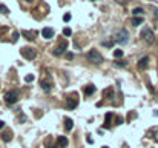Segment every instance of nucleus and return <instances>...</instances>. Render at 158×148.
<instances>
[{
  "instance_id": "nucleus-1",
  "label": "nucleus",
  "mask_w": 158,
  "mask_h": 148,
  "mask_svg": "<svg viewBox=\"0 0 158 148\" xmlns=\"http://www.w3.org/2000/svg\"><path fill=\"white\" fill-rule=\"evenodd\" d=\"M20 54H22L25 59L32 60V59H36V56H37V50L36 48H31V46H25V48L20 50Z\"/></svg>"
},
{
  "instance_id": "nucleus-2",
  "label": "nucleus",
  "mask_w": 158,
  "mask_h": 148,
  "mask_svg": "<svg viewBox=\"0 0 158 148\" xmlns=\"http://www.w3.org/2000/svg\"><path fill=\"white\" fill-rule=\"evenodd\" d=\"M114 40H115L117 43H126L127 40H129V32H127V29L121 28L118 32H117V36H115Z\"/></svg>"
},
{
  "instance_id": "nucleus-3",
  "label": "nucleus",
  "mask_w": 158,
  "mask_h": 148,
  "mask_svg": "<svg viewBox=\"0 0 158 148\" xmlns=\"http://www.w3.org/2000/svg\"><path fill=\"white\" fill-rule=\"evenodd\" d=\"M17 100H19V91L17 90H11L5 94V102L6 103L11 105V103H16Z\"/></svg>"
},
{
  "instance_id": "nucleus-4",
  "label": "nucleus",
  "mask_w": 158,
  "mask_h": 148,
  "mask_svg": "<svg viewBox=\"0 0 158 148\" xmlns=\"http://www.w3.org/2000/svg\"><path fill=\"white\" fill-rule=\"evenodd\" d=\"M88 59H89V62H92V63H101V60H103L101 54L97 50H91V51H89L88 52Z\"/></svg>"
},
{
  "instance_id": "nucleus-5",
  "label": "nucleus",
  "mask_w": 158,
  "mask_h": 148,
  "mask_svg": "<svg viewBox=\"0 0 158 148\" xmlns=\"http://www.w3.org/2000/svg\"><path fill=\"white\" fill-rule=\"evenodd\" d=\"M144 40H146L147 43H152L154 40H155V36H154V31L150 29V28H143V31H141V34H140Z\"/></svg>"
},
{
  "instance_id": "nucleus-6",
  "label": "nucleus",
  "mask_w": 158,
  "mask_h": 148,
  "mask_svg": "<svg viewBox=\"0 0 158 148\" xmlns=\"http://www.w3.org/2000/svg\"><path fill=\"white\" fill-rule=\"evenodd\" d=\"M77 105H78V96H77V94H72V96H69L66 99V106L69 110H74Z\"/></svg>"
},
{
  "instance_id": "nucleus-7",
  "label": "nucleus",
  "mask_w": 158,
  "mask_h": 148,
  "mask_svg": "<svg viewBox=\"0 0 158 148\" xmlns=\"http://www.w3.org/2000/svg\"><path fill=\"white\" fill-rule=\"evenodd\" d=\"M66 48H68V42H66V40H63V42H61V43L57 46V48H54L52 54H54V56H60L61 52H63V51L66 50Z\"/></svg>"
},
{
  "instance_id": "nucleus-8",
  "label": "nucleus",
  "mask_w": 158,
  "mask_h": 148,
  "mask_svg": "<svg viewBox=\"0 0 158 148\" xmlns=\"http://www.w3.org/2000/svg\"><path fill=\"white\" fill-rule=\"evenodd\" d=\"M42 36H43L45 39H51V37H54V29H52V28H43Z\"/></svg>"
},
{
  "instance_id": "nucleus-9",
  "label": "nucleus",
  "mask_w": 158,
  "mask_h": 148,
  "mask_svg": "<svg viewBox=\"0 0 158 148\" xmlns=\"http://www.w3.org/2000/svg\"><path fill=\"white\" fill-rule=\"evenodd\" d=\"M147 63H149V57L146 56V57L140 59V62H138V68H140V70H146V68H147Z\"/></svg>"
},
{
  "instance_id": "nucleus-10",
  "label": "nucleus",
  "mask_w": 158,
  "mask_h": 148,
  "mask_svg": "<svg viewBox=\"0 0 158 148\" xmlns=\"http://www.w3.org/2000/svg\"><path fill=\"white\" fill-rule=\"evenodd\" d=\"M40 85H42V88H43L45 91H51V88H52V83L48 82V80H42V82H40Z\"/></svg>"
},
{
  "instance_id": "nucleus-11",
  "label": "nucleus",
  "mask_w": 158,
  "mask_h": 148,
  "mask_svg": "<svg viewBox=\"0 0 158 148\" xmlns=\"http://www.w3.org/2000/svg\"><path fill=\"white\" fill-rule=\"evenodd\" d=\"M85 94H86V96H91V94H94L95 93V86L94 85H88V86H85Z\"/></svg>"
},
{
  "instance_id": "nucleus-12",
  "label": "nucleus",
  "mask_w": 158,
  "mask_h": 148,
  "mask_svg": "<svg viewBox=\"0 0 158 148\" xmlns=\"http://www.w3.org/2000/svg\"><path fill=\"white\" fill-rule=\"evenodd\" d=\"M57 142H58V147H60V148H65V147H68V139H66L65 136H60Z\"/></svg>"
},
{
  "instance_id": "nucleus-13",
  "label": "nucleus",
  "mask_w": 158,
  "mask_h": 148,
  "mask_svg": "<svg viewBox=\"0 0 158 148\" xmlns=\"http://www.w3.org/2000/svg\"><path fill=\"white\" fill-rule=\"evenodd\" d=\"M65 126H66V130H68V131H71V130H72V126H74V122H72V119L66 117V119H65Z\"/></svg>"
},
{
  "instance_id": "nucleus-14",
  "label": "nucleus",
  "mask_w": 158,
  "mask_h": 148,
  "mask_svg": "<svg viewBox=\"0 0 158 148\" xmlns=\"http://www.w3.org/2000/svg\"><path fill=\"white\" fill-rule=\"evenodd\" d=\"M103 96H105L106 99H109V97L112 99V96H114V90H112V88H106L105 91H103Z\"/></svg>"
},
{
  "instance_id": "nucleus-15",
  "label": "nucleus",
  "mask_w": 158,
  "mask_h": 148,
  "mask_svg": "<svg viewBox=\"0 0 158 148\" xmlns=\"http://www.w3.org/2000/svg\"><path fill=\"white\" fill-rule=\"evenodd\" d=\"M130 23H132L134 26H138L143 23V17H134L132 20H130Z\"/></svg>"
},
{
  "instance_id": "nucleus-16",
  "label": "nucleus",
  "mask_w": 158,
  "mask_h": 148,
  "mask_svg": "<svg viewBox=\"0 0 158 148\" xmlns=\"http://www.w3.org/2000/svg\"><path fill=\"white\" fill-rule=\"evenodd\" d=\"M111 117H112V114L107 113V114H106V122H105V126H106V128H109V126H111Z\"/></svg>"
},
{
  "instance_id": "nucleus-17",
  "label": "nucleus",
  "mask_w": 158,
  "mask_h": 148,
  "mask_svg": "<svg viewBox=\"0 0 158 148\" xmlns=\"http://www.w3.org/2000/svg\"><path fill=\"white\" fill-rule=\"evenodd\" d=\"M143 12H144V11H143V8H134V11H132V14H134V16L137 17V16H141Z\"/></svg>"
},
{
  "instance_id": "nucleus-18",
  "label": "nucleus",
  "mask_w": 158,
  "mask_h": 148,
  "mask_svg": "<svg viewBox=\"0 0 158 148\" xmlns=\"http://www.w3.org/2000/svg\"><path fill=\"white\" fill-rule=\"evenodd\" d=\"M23 36H25L26 39H28V40H34V39H36L32 32H28V31H25V32H23Z\"/></svg>"
},
{
  "instance_id": "nucleus-19",
  "label": "nucleus",
  "mask_w": 158,
  "mask_h": 148,
  "mask_svg": "<svg viewBox=\"0 0 158 148\" xmlns=\"http://www.w3.org/2000/svg\"><path fill=\"white\" fill-rule=\"evenodd\" d=\"M0 12H2V14H9V9L6 8L5 5H0Z\"/></svg>"
},
{
  "instance_id": "nucleus-20",
  "label": "nucleus",
  "mask_w": 158,
  "mask_h": 148,
  "mask_svg": "<svg viewBox=\"0 0 158 148\" xmlns=\"http://www.w3.org/2000/svg\"><path fill=\"white\" fill-rule=\"evenodd\" d=\"M121 56H123V51H121V50H115V51H114V57L120 59Z\"/></svg>"
},
{
  "instance_id": "nucleus-21",
  "label": "nucleus",
  "mask_w": 158,
  "mask_h": 148,
  "mask_svg": "<svg viewBox=\"0 0 158 148\" xmlns=\"http://www.w3.org/2000/svg\"><path fill=\"white\" fill-rule=\"evenodd\" d=\"M2 136H3V140H5V142H9V140H11V134H9V133H5V134H2Z\"/></svg>"
},
{
  "instance_id": "nucleus-22",
  "label": "nucleus",
  "mask_w": 158,
  "mask_h": 148,
  "mask_svg": "<svg viewBox=\"0 0 158 148\" xmlns=\"http://www.w3.org/2000/svg\"><path fill=\"white\" fill-rule=\"evenodd\" d=\"M32 80H34V76H32V74H28V76L25 77V82H28V83L32 82Z\"/></svg>"
},
{
  "instance_id": "nucleus-23",
  "label": "nucleus",
  "mask_w": 158,
  "mask_h": 148,
  "mask_svg": "<svg viewBox=\"0 0 158 148\" xmlns=\"http://www.w3.org/2000/svg\"><path fill=\"white\" fill-rule=\"evenodd\" d=\"M115 65H118V66H126L127 63L125 62V60H117V62H115Z\"/></svg>"
},
{
  "instance_id": "nucleus-24",
  "label": "nucleus",
  "mask_w": 158,
  "mask_h": 148,
  "mask_svg": "<svg viewBox=\"0 0 158 148\" xmlns=\"http://www.w3.org/2000/svg\"><path fill=\"white\" fill-rule=\"evenodd\" d=\"M63 34H65V36H71V34H72L71 28H65V29H63Z\"/></svg>"
},
{
  "instance_id": "nucleus-25",
  "label": "nucleus",
  "mask_w": 158,
  "mask_h": 148,
  "mask_svg": "<svg viewBox=\"0 0 158 148\" xmlns=\"http://www.w3.org/2000/svg\"><path fill=\"white\" fill-rule=\"evenodd\" d=\"M12 40H14V42H17V40H19V32L17 31H14V34H12Z\"/></svg>"
},
{
  "instance_id": "nucleus-26",
  "label": "nucleus",
  "mask_w": 158,
  "mask_h": 148,
  "mask_svg": "<svg viewBox=\"0 0 158 148\" xmlns=\"http://www.w3.org/2000/svg\"><path fill=\"white\" fill-rule=\"evenodd\" d=\"M115 122H117V125H121V124H123V117H120V116H118V117H117V120H115Z\"/></svg>"
},
{
  "instance_id": "nucleus-27",
  "label": "nucleus",
  "mask_w": 158,
  "mask_h": 148,
  "mask_svg": "<svg viewBox=\"0 0 158 148\" xmlns=\"http://www.w3.org/2000/svg\"><path fill=\"white\" fill-rule=\"evenodd\" d=\"M63 20H65V22H69V20H71V14H65Z\"/></svg>"
},
{
  "instance_id": "nucleus-28",
  "label": "nucleus",
  "mask_w": 158,
  "mask_h": 148,
  "mask_svg": "<svg viewBox=\"0 0 158 148\" xmlns=\"http://www.w3.org/2000/svg\"><path fill=\"white\" fill-rule=\"evenodd\" d=\"M66 57H68V59H72V57H74V54H72V52H68Z\"/></svg>"
},
{
  "instance_id": "nucleus-29",
  "label": "nucleus",
  "mask_w": 158,
  "mask_h": 148,
  "mask_svg": "<svg viewBox=\"0 0 158 148\" xmlns=\"http://www.w3.org/2000/svg\"><path fill=\"white\" fill-rule=\"evenodd\" d=\"M86 140H88L89 144H94V140H92V137H86Z\"/></svg>"
},
{
  "instance_id": "nucleus-30",
  "label": "nucleus",
  "mask_w": 158,
  "mask_h": 148,
  "mask_svg": "<svg viewBox=\"0 0 158 148\" xmlns=\"http://www.w3.org/2000/svg\"><path fill=\"white\" fill-rule=\"evenodd\" d=\"M3 126H5V122H3V120H0V130H2Z\"/></svg>"
},
{
  "instance_id": "nucleus-31",
  "label": "nucleus",
  "mask_w": 158,
  "mask_h": 148,
  "mask_svg": "<svg viewBox=\"0 0 158 148\" xmlns=\"http://www.w3.org/2000/svg\"><path fill=\"white\" fill-rule=\"evenodd\" d=\"M154 16H155V17L158 19V9H155V11H154Z\"/></svg>"
},
{
  "instance_id": "nucleus-32",
  "label": "nucleus",
  "mask_w": 158,
  "mask_h": 148,
  "mask_svg": "<svg viewBox=\"0 0 158 148\" xmlns=\"http://www.w3.org/2000/svg\"><path fill=\"white\" fill-rule=\"evenodd\" d=\"M101 148H109V147H101Z\"/></svg>"
}]
</instances>
